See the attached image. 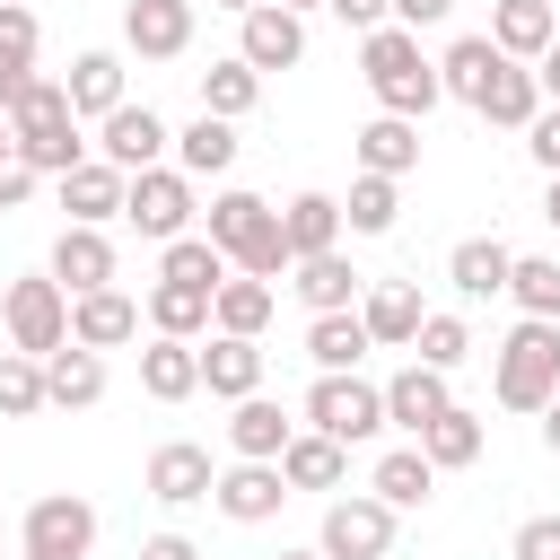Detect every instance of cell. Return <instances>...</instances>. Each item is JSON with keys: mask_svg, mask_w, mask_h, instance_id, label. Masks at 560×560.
I'll return each instance as SVG.
<instances>
[{"mask_svg": "<svg viewBox=\"0 0 560 560\" xmlns=\"http://www.w3.org/2000/svg\"><path fill=\"white\" fill-rule=\"evenodd\" d=\"M219 254H228V271H245V280H280L289 271V236H280V210L262 201V192H245V184H228V192H210V228H201Z\"/></svg>", "mask_w": 560, "mask_h": 560, "instance_id": "1", "label": "cell"}, {"mask_svg": "<svg viewBox=\"0 0 560 560\" xmlns=\"http://www.w3.org/2000/svg\"><path fill=\"white\" fill-rule=\"evenodd\" d=\"M359 70H368V88H376V105L394 114V122H420L446 88H438V61L420 52V35L411 26H376V35H359Z\"/></svg>", "mask_w": 560, "mask_h": 560, "instance_id": "2", "label": "cell"}, {"mask_svg": "<svg viewBox=\"0 0 560 560\" xmlns=\"http://www.w3.org/2000/svg\"><path fill=\"white\" fill-rule=\"evenodd\" d=\"M9 140H18V158H26L35 175H52V184L88 158V140H79V114H70L61 79H26V96L9 105Z\"/></svg>", "mask_w": 560, "mask_h": 560, "instance_id": "3", "label": "cell"}, {"mask_svg": "<svg viewBox=\"0 0 560 560\" xmlns=\"http://www.w3.org/2000/svg\"><path fill=\"white\" fill-rule=\"evenodd\" d=\"M490 394L508 402V411H542L551 394H560V324H516L508 341H499V376H490Z\"/></svg>", "mask_w": 560, "mask_h": 560, "instance_id": "4", "label": "cell"}, {"mask_svg": "<svg viewBox=\"0 0 560 560\" xmlns=\"http://www.w3.org/2000/svg\"><path fill=\"white\" fill-rule=\"evenodd\" d=\"M306 429L332 438V446H368L385 429V385H368L359 368L350 376H315L306 385Z\"/></svg>", "mask_w": 560, "mask_h": 560, "instance_id": "5", "label": "cell"}, {"mask_svg": "<svg viewBox=\"0 0 560 560\" xmlns=\"http://www.w3.org/2000/svg\"><path fill=\"white\" fill-rule=\"evenodd\" d=\"M192 175L184 166H140V175H122V219L149 236V245H175V236H192Z\"/></svg>", "mask_w": 560, "mask_h": 560, "instance_id": "6", "label": "cell"}, {"mask_svg": "<svg viewBox=\"0 0 560 560\" xmlns=\"http://www.w3.org/2000/svg\"><path fill=\"white\" fill-rule=\"evenodd\" d=\"M0 324H9V350H26V359H52V350L70 341V298H61V280H52V271H35V280H9V298H0Z\"/></svg>", "mask_w": 560, "mask_h": 560, "instance_id": "7", "label": "cell"}, {"mask_svg": "<svg viewBox=\"0 0 560 560\" xmlns=\"http://www.w3.org/2000/svg\"><path fill=\"white\" fill-rule=\"evenodd\" d=\"M18 542H26V560H88V542H96V508H88L79 490H52V499L26 508Z\"/></svg>", "mask_w": 560, "mask_h": 560, "instance_id": "8", "label": "cell"}, {"mask_svg": "<svg viewBox=\"0 0 560 560\" xmlns=\"http://www.w3.org/2000/svg\"><path fill=\"white\" fill-rule=\"evenodd\" d=\"M315 551H324V560H385V551H394V508H385V499H368V490L332 499V508H324Z\"/></svg>", "mask_w": 560, "mask_h": 560, "instance_id": "9", "label": "cell"}, {"mask_svg": "<svg viewBox=\"0 0 560 560\" xmlns=\"http://www.w3.org/2000/svg\"><path fill=\"white\" fill-rule=\"evenodd\" d=\"M166 140H175V131H166L149 105H131V96H122V105L96 122V158H105L114 175H140V166H158V158H166Z\"/></svg>", "mask_w": 560, "mask_h": 560, "instance_id": "10", "label": "cell"}, {"mask_svg": "<svg viewBox=\"0 0 560 560\" xmlns=\"http://www.w3.org/2000/svg\"><path fill=\"white\" fill-rule=\"evenodd\" d=\"M210 481H219V464H210V446H192V438H166V446L149 455V499H158V508H201Z\"/></svg>", "mask_w": 560, "mask_h": 560, "instance_id": "11", "label": "cell"}, {"mask_svg": "<svg viewBox=\"0 0 560 560\" xmlns=\"http://www.w3.org/2000/svg\"><path fill=\"white\" fill-rule=\"evenodd\" d=\"M280 499H289L280 464H228V472L210 481V508H219L228 525H271V516H280Z\"/></svg>", "mask_w": 560, "mask_h": 560, "instance_id": "12", "label": "cell"}, {"mask_svg": "<svg viewBox=\"0 0 560 560\" xmlns=\"http://www.w3.org/2000/svg\"><path fill=\"white\" fill-rule=\"evenodd\" d=\"M122 44L140 61H184L192 52V0H131L122 9Z\"/></svg>", "mask_w": 560, "mask_h": 560, "instance_id": "13", "label": "cell"}, {"mask_svg": "<svg viewBox=\"0 0 560 560\" xmlns=\"http://www.w3.org/2000/svg\"><path fill=\"white\" fill-rule=\"evenodd\" d=\"M236 61L245 70H298L306 61V18H289V9H245V35H236Z\"/></svg>", "mask_w": 560, "mask_h": 560, "instance_id": "14", "label": "cell"}, {"mask_svg": "<svg viewBox=\"0 0 560 560\" xmlns=\"http://www.w3.org/2000/svg\"><path fill=\"white\" fill-rule=\"evenodd\" d=\"M70 341H79V350H122V341H140V298H131V289H88V298H70Z\"/></svg>", "mask_w": 560, "mask_h": 560, "instance_id": "15", "label": "cell"}, {"mask_svg": "<svg viewBox=\"0 0 560 560\" xmlns=\"http://www.w3.org/2000/svg\"><path fill=\"white\" fill-rule=\"evenodd\" d=\"M96 402H105V350L61 341L44 359V411H96Z\"/></svg>", "mask_w": 560, "mask_h": 560, "instance_id": "16", "label": "cell"}, {"mask_svg": "<svg viewBox=\"0 0 560 560\" xmlns=\"http://www.w3.org/2000/svg\"><path fill=\"white\" fill-rule=\"evenodd\" d=\"M52 280H61V298L114 289V236H105V228H61V245H52Z\"/></svg>", "mask_w": 560, "mask_h": 560, "instance_id": "17", "label": "cell"}, {"mask_svg": "<svg viewBox=\"0 0 560 560\" xmlns=\"http://www.w3.org/2000/svg\"><path fill=\"white\" fill-rule=\"evenodd\" d=\"M289 271H298L289 289L306 298V315H350V306L368 298V280L350 271V254H341V245H332V254H306V262H289Z\"/></svg>", "mask_w": 560, "mask_h": 560, "instance_id": "18", "label": "cell"}, {"mask_svg": "<svg viewBox=\"0 0 560 560\" xmlns=\"http://www.w3.org/2000/svg\"><path fill=\"white\" fill-rule=\"evenodd\" d=\"M551 35H560V9H551V0H499V9H490V44H499L508 61H525V70L551 52Z\"/></svg>", "mask_w": 560, "mask_h": 560, "instance_id": "19", "label": "cell"}, {"mask_svg": "<svg viewBox=\"0 0 560 560\" xmlns=\"http://www.w3.org/2000/svg\"><path fill=\"white\" fill-rule=\"evenodd\" d=\"M420 315H429V306H420V289H411V280H376V289L359 298V324H368V341H376V350H411Z\"/></svg>", "mask_w": 560, "mask_h": 560, "instance_id": "20", "label": "cell"}, {"mask_svg": "<svg viewBox=\"0 0 560 560\" xmlns=\"http://www.w3.org/2000/svg\"><path fill=\"white\" fill-rule=\"evenodd\" d=\"M140 394H149V402H192V394H201V341H166V332H158V341L140 350Z\"/></svg>", "mask_w": 560, "mask_h": 560, "instance_id": "21", "label": "cell"}, {"mask_svg": "<svg viewBox=\"0 0 560 560\" xmlns=\"http://www.w3.org/2000/svg\"><path fill=\"white\" fill-rule=\"evenodd\" d=\"M298 438V420L271 402V394H245L236 402V420H228V446H236V464H280V446Z\"/></svg>", "mask_w": 560, "mask_h": 560, "instance_id": "22", "label": "cell"}, {"mask_svg": "<svg viewBox=\"0 0 560 560\" xmlns=\"http://www.w3.org/2000/svg\"><path fill=\"white\" fill-rule=\"evenodd\" d=\"M61 210H70V228H105V219H122V175H114L105 158H79V166L61 175Z\"/></svg>", "mask_w": 560, "mask_h": 560, "instance_id": "23", "label": "cell"}, {"mask_svg": "<svg viewBox=\"0 0 560 560\" xmlns=\"http://www.w3.org/2000/svg\"><path fill=\"white\" fill-rule=\"evenodd\" d=\"M271 306H280V289H271V280H245V271H228V280H219V298H210V332H236V341H262V324H271Z\"/></svg>", "mask_w": 560, "mask_h": 560, "instance_id": "24", "label": "cell"}, {"mask_svg": "<svg viewBox=\"0 0 560 560\" xmlns=\"http://www.w3.org/2000/svg\"><path fill=\"white\" fill-rule=\"evenodd\" d=\"M446 402H455V394H446V376H438V368H420V359H411L402 376H385V429H411V438H420Z\"/></svg>", "mask_w": 560, "mask_h": 560, "instance_id": "25", "label": "cell"}, {"mask_svg": "<svg viewBox=\"0 0 560 560\" xmlns=\"http://www.w3.org/2000/svg\"><path fill=\"white\" fill-rule=\"evenodd\" d=\"M499 61H508V52H499L490 35H455V44H446V61H438V88H446L455 105H481V96H490V79H499Z\"/></svg>", "mask_w": 560, "mask_h": 560, "instance_id": "26", "label": "cell"}, {"mask_svg": "<svg viewBox=\"0 0 560 560\" xmlns=\"http://www.w3.org/2000/svg\"><path fill=\"white\" fill-rule=\"evenodd\" d=\"M61 96H70L79 122H105V114L122 105V52H79L70 79H61Z\"/></svg>", "mask_w": 560, "mask_h": 560, "instance_id": "27", "label": "cell"}, {"mask_svg": "<svg viewBox=\"0 0 560 560\" xmlns=\"http://www.w3.org/2000/svg\"><path fill=\"white\" fill-rule=\"evenodd\" d=\"M508 271H516V254H508L499 236H464V245L446 254L455 298H508Z\"/></svg>", "mask_w": 560, "mask_h": 560, "instance_id": "28", "label": "cell"}, {"mask_svg": "<svg viewBox=\"0 0 560 560\" xmlns=\"http://www.w3.org/2000/svg\"><path fill=\"white\" fill-rule=\"evenodd\" d=\"M201 385H210L219 402L262 394V350H254V341H236V332H210V350H201Z\"/></svg>", "mask_w": 560, "mask_h": 560, "instance_id": "29", "label": "cell"}, {"mask_svg": "<svg viewBox=\"0 0 560 560\" xmlns=\"http://www.w3.org/2000/svg\"><path fill=\"white\" fill-rule=\"evenodd\" d=\"M429 490H438V464H429L420 446H394V455H376V472H368V499H385L394 516H402V508H429Z\"/></svg>", "mask_w": 560, "mask_h": 560, "instance_id": "30", "label": "cell"}, {"mask_svg": "<svg viewBox=\"0 0 560 560\" xmlns=\"http://www.w3.org/2000/svg\"><path fill=\"white\" fill-rule=\"evenodd\" d=\"M280 236H289V262L332 254V245H341V201H332V192H298V201L280 210Z\"/></svg>", "mask_w": 560, "mask_h": 560, "instance_id": "31", "label": "cell"}, {"mask_svg": "<svg viewBox=\"0 0 560 560\" xmlns=\"http://www.w3.org/2000/svg\"><path fill=\"white\" fill-rule=\"evenodd\" d=\"M341 472H350V446H332V438H315V429H298V438L280 446V481H289V490H341Z\"/></svg>", "mask_w": 560, "mask_h": 560, "instance_id": "32", "label": "cell"}, {"mask_svg": "<svg viewBox=\"0 0 560 560\" xmlns=\"http://www.w3.org/2000/svg\"><path fill=\"white\" fill-rule=\"evenodd\" d=\"M175 166L201 184V175H228L236 166V122H219V114H192L184 131H175Z\"/></svg>", "mask_w": 560, "mask_h": 560, "instance_id": "33", "label": "cell"}, {"mask_svg": "<svg viewBox=\"0 0 560 560\" xmlns=\"http://www.w3.org/2000/svg\"><path fill=\"white\" fill-rule=\"evenodd\" d=\"M420 166V122H394V114H376L368 131H359V175H411Z\"/></svg>", "mask_w": 560, "mask_h": 560, "instance_id": "34", "label": "cell"}, {"mask_svg": "<svg viewBox=\"0 0 560 560\" xmlns=\"http://www.w3.org/2000/svg\"><path fill=\"white\" fill-rule=\"evenodd\" d=\"M368 350H376V341H368L359 306H350V315H315V324H306V359H315L324 376H350V368H359Z\"/></svg>", "mask_w": 560, "mask_h": 560, "instance_id": "35", "label": "cell"}, {"mask_svg": "<svg viewBox=\"0 0 560 560\" xmlns=\"http://www.w3.org/2000/svg\"><path fill=\"white\" fill-rule=\"evenodd\" d=\"M26 79H35V9L0 0V114L26 96Z\"/></svg>", "mask_w": 560, "mask_h": 560, "instance_id": "36", "label": "cell"}, {"mask_svg": "<svg viewBox=\"0 0 560 560\" xmlns=\"http://www.w3.org/2000/svg\"><path fill=\"white\" fill-rule=\"evenodd\" d=\"M481 122H499V131H525L534 114H542V88H534V70L525 61H499V79H490V96L472 105Z\"/></svg>", "mask_w": 560, "mask_h": 560, "instance_id": "37", "label": "cell"}, {"mask_svg": "<svg viewBox=\"0 0 560 560\" xmlns=\"http://www.w3.org/2000/svg\"><path fill=\"white\" fill-rule=\"evenodd\" d=\"M411 446H420V455H429L438 472H455V464H472V455H481V411L446 402V411H438V420H429V429H420Z\"/></svg>", "mask_w": 560, "mask_h": 560, "instance_id": "38", "label": "cell"}, {"mask_svg": "<svg viewBox=\"0 0 560 560\" xmlns=\"http://www.w3.org/2000/svg\"><path fill=\"white\" fill-rule=\"evenodd\" d=\"M254 105H262V70H245L236 52L201 70V114H219V122H236V114H254Z\"/></svg>", "mask_w": 560, "mask_h": 560, "instance_id": "39", "label": "cell"}, {"mask_svg": "<svg viewBox=\"0 0 560 560\" xmlns=\"http://www.w3.org/2000/svg\"><path fill=\"white\" fill-rule=\"evenodd\" d=\"M158 280H175V289H201V298H219V280H228V254H219L210 236H175V245L158 254Z\"/></svg>", "mask_w": 560, "mask_h": 560, "instance_id": "40", "label": "cell"}, {"mask_svg": "<svg viewBox=\"0 0 560 560\" xmlns=\"http://www.w3.org/2000/svg\"><path fill=\"white\" fill-rule=\"evenodd\" d=\"M341 219H350V236H385V228L402 219V184H394V175H359L350 201H341Z\"/></svg>", "mask_w": 560, "mask_h": 560, "instance_id": "41", "label": "cell"}, {"mask_svg": "<svg viewBox=\"0 0 560 560\" xmlns=\"http://www.w3.org/2000/svg\"><path fill=\"white\" fill-rule=\"evenodd\" d=\"M140 315H149V332H166V341H192V332L210 324V298H201V289H175V280H158Z\"/></svg>", "mask_w": 560, "mask_h": 560, "instance_id": "42", "label": "cell"}, {"mask_svg": "<svg viewBox=\"0 0 560 560\" xmlns=\"http://www.w3.org/2000/svg\"><path fill=\"white\" fill-rule=\"evenodd\" d=\"M411 359H420V368H438V376H455V368L472 359V324H464V315H420Z\"/></svg>", "mask_w": 560, "mask_h": 560, "instance_id": "43", "label": "cell"}, {"mask_svg": "<svg viewBox=\"0 0 560 560\" xmlns=\"http://www.w3.org/2000/svg\"><path fill=\"white\" fill-rule=\"evenodd\" d=\"M508 298H516L534 324H560V262H551V254H516V271H508Z\"/></svg>", "mask_w": 560, "mask_h": 560, "instance_id": "44", "label": "cell"}, {"mask_svg": "<svg viewBox=\"0 0 560 560\" xmlns=\"http://www.w3.org/2000/svg\"><path fill=\"white\" fill-rule=\"evenodd\" d=\"M44 411V359L0 350V420H35Z\"/></svg>", "mask_w": 560, "mask_h": 560, "instance_id": "45", "label": "cell"}, {"mask_svg": "<svg viewBox=\"0 0 560 560\" xmlns=\"http://www.w3.org/2000/svg\"><path fill=\"white\" fill-rule=\"evenodd\" d=\"M525 158H534L542 175H560V105H542V114L525 122Z\"/></svg>", "mask_w": 560, "mask_h": 560, "instance_id": "46", "label": "cell"}, {"mask_svg": "<svg viewBox=\"0 0 560 560\" xmlns=\"http://www.w3.org/2000/svg\"><path fill=\"white\" fill-rule=\"evenodd\" d=\"M508 560H560V516H525L516 542H508Z\"/></svg>", "mask_w": 560, "mask_h": 560, "instance_id": "47", "label": "cell"}, {"mask_svg": "<svg viewBox=\"0 0 560 560\" xmlns=\"http://www.w3.org/2000/svg\"><path fill=\"white\" fill-rule=\"evenodd\" d=\"M341 26H359V35H376V26H394V0H324Z\"/></svg>", "mask_w": 560, "mask_h": 560, "instance_id": "48", "label": "cell"}, {"mask_svg": "<svg viewBox=\"0 0 560 560\" xmlns=\"http://www.w3.org/2000/svg\"><path fill=\"white\" fill-rule=\"evenodd\" d=\"M35 184H44V175H35L26 158H0V210H18V201H35Z\"/></svg>", "mask_w": 560, "mask_h": 560, "instance_id": "49", "label": "cell"}, {"mask_svg": "<svg viewBox=\"0 0 560 560\" xmlns=\"http://www.w3.org/2000/svg\"><path fill=\"white\" fill-rule=\"evenodd\" d=\"M446 18H455V0H394V26H411V35L420 26H446Z\"/></svg>", "mask_w": 560, "mask_h": 560, "instance_id": "50", "label": "cell"}, {"mask_svg": "<svg viewBox=\"0 0 560 560\" xmlns=\"http://www.w3.org/2000/svg\"><path fill=\"white\" fill-rule=\"evenodd\" d=\"M140 560H201V551H192L184 534H149V542H140Z\"/></svg>", "mask_w": 560, "mask_h": 560, "instance_id": "51", "label": "cell"}, {"mask_svg": "<svg viewBox=\"0 0 560 560\" xmlns=\"http://www.w3.org/2000/svg\"><path fill=\"white\" fill-rule=\"evenodd\" d=\"M534 88H542V105H560V35H551V52L534 61Z\"/></svg>", "mask_w": 560, "mask_h": 560, "instance_id": "52", "label": "cell"}, {"mask_svg": "<svg viewBox=\"0 0 560 560\" xmlns=\"http://www.w3.org/2000/svg\"><path fill=\"white\" fill-rule=\"evenodd\" d=\"M534 420H542V446H551V455H560V394H551V402H542V411H534Z\"/></svg>", "mask_w": 560, "mask_h": 560, "instance_id": "53", "label": "cell"}, {"mask_svg": "<svg viewBox=\"0 0 560 560\" xmlns=\"http://www.w3.org/2000/svg\"><path fill=\"white\" fill-rule=\"evenodd\" d=\"M542 219H551V228H560V175H551V184H542Z\"/></svg>", "mask_w": 560, "mask_h": 560, "instance_id": "54", "label": "cell"}, {"mask_svg": "<svg viewBox=\"0 0 560 560\" xmlns=\"http://www.w3.org/2000/svg\"><path fill=\"white\" fill-rule=\"evenodd\" d=\"M0 158H18V140H9V114H0Z\"/></svg>", "mask_w": 560, "mask_h": 560, "instance_id": "55", "label": "cell"}, {"mask_svg": "<svg viewBox=\"0 0 560 560\" xmlns=\"http://www.w3.org/2000/svg\"><path fill=\"white\" fill-rule=\"evenodd\" d=\"M219 9H236V18H245V9H262V0H219Z\"/></svg>", "mask_w": 560, "mask_h": 560, "instance_id": "56", "label": "cell"}, {"mask_svg": "<svg viewBox=\"0 0 560 560\" xmlns=\"http://www.w3.org/2000/svg\"><path fill=\"white\" fill-rule=\"evenodd\" d=\"M280 560H324V551H280Z\"/></svg>", "mask_w": 560, "mask_h": 560, "instance_id": "57", "label": "cell"}, {"mask_svg": "<svg viewBox=\"0 0 560 560\" xmlns=\"http://www.w3.org/2000/svg\"><path fill=\"white\" fill-rule=\"evenodd\" d=\"M551 9H560V0H551Z\"/></svg>", "mask_w": 560, "mask_h": 560, "instance_id": "58", "label": "cell"}]
</instances>
